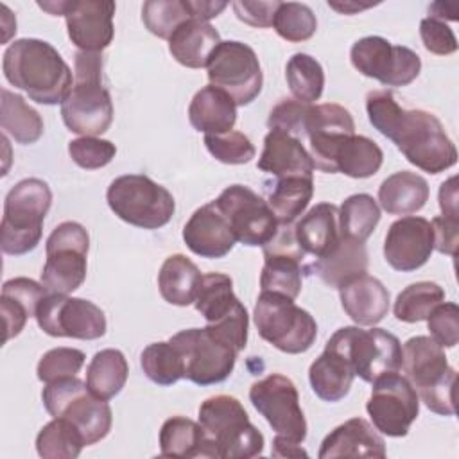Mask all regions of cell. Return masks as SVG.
Returning <instances> with one entry per match:
<instances>
[{
	"label": "cell",
	"mask_w": 459,
	"mask_h": 459,
	"mask_svg": "<svg viewBox=\"0 0 459 459\" xmlns=\"http://www.w3.org/2000/svg\"><path fill=\"white\" fill-rule=\"evenodd\" d=\"M437 199H439L441 215L459 221V213H457V178L455 176H452L450 179L441 183Z\"/></svg>",
	"instance_id": "obj_56"
},
{
	"label": "cell",
	"mask_w": 459,
	"mask_h": 459,
	"mask_svg": "<svg viewBox=\"0 0 459 459\" xmlns=\"http://www.w3.org/2000/svg\"><path fill=\"white\" fill-rule=\"evenodd\" d=\"M106 201L118 219L143 230L165 226L176 210L172 194L143 174L115 178L108 186Z\"/></svg>",
	"instance_id": "obj_9"
},
{
	"label": "cell",
	"mask_w": 459,
	"mask_h": 459,
	"mask_svg": "<svg viewBox=\"0 0 459 459\" xmlns=\"http://www.w3.org/2000/svg\"><path fill=\"white\" fill-rule=\"evenodd\" d=\"M273 455L274 457H301L308 455L303 448L301 443H294L289 439H283L280 436H274L273 439Z\"/></svg>",
	"instance_id": "obj_58"
},
{
	"label": "cell",
	"mask_w": 459,
	"mask_h": 459,
	"mask_svg": "<svg viewBox=\"0 0 459 459\" xmlns=\"http://www.w3.org/2000/svg\"><path fill=\"white\" fill-rule=\"evenodd\" d=\"M195 310L219 339L242 351L247 344L249 316L233 292V281L222 273H206L195 296Z\"/></svg>",
	"instance_id": "obj_12"
},
{
	"label": "cell",
	"mask_w": 459,
	"mask_h": 459,
	"mask_svg": "<svg viewBox=\"0 0 459 459\" xmlns=\"http://www.w3.org/2000/svg\"><path fill=\"white\" fill-rule=\"evenodd\" d=\"M111 0H68L65 18L68 38L82 52H102L115 36Z\"/></svg>",
	"instance_id": "obj_23"
},
{
	"label": "cell",
	"mask_w": 459,
	"mask_h": 459,
	"mask_svg": "<svg viewBox=\"0 0 459 459\" xmlns=\"http://www.w3.org/2000/svg\"><path fill=\"white\" fill-rule=\"evenodd\" d=\"M353 378L355 373L346 359L326 346L308 369L312 391L317 398L330 403L342 400L350 393Z\"/></svg>",
	"instance_id": "obj_34"
},
{
	"label": "cell",
	"mask_w": 459,
	"mask_h": 459,
	"mask_svg": "<svg viewBox=\"0 0 459 459\" xmlns=\"http://www.w3.org/2000/svg\"><path fill=\"white\" fill-rule=\"evenodd\" d=\"M267 192V204L278 224H292L307 210L314 195L312 178H281Z\"/></svg>",
	"instance_id": "obj_40"
},
{
	"label": "cell",
	"mask_w": 459,
	"mask_h": 459,
	"mask_svg": "<svg viewBox=\"0 0 459 459\" xmlns=\"http://www.w3.org/2000/svg\"><path fill=\"white\" fill-rule=\"evenodd\" d=\"M326 348L342 355L355 377L364 382H373L402 368V344L396 335L384 328L362 330L359 326H342L333 332Z\"/></svg>",
	"instance_id": "obj_10"
},
{
	"label": "cell",
	"mask_w": 459,
	"mask_h": 459,
	"mask_svg": "<svg viewBox=\"0 0 459 459\" xmlns=\"http://www.w3.org/2000/svg\"><path fill=\"white\" fill-rule=\"evenodd\" d=\"M434 251V231L430 221L405 215L394 221L384 240V258L394 269L411 273L427 264Z\"/></svg>",
	"instance_id": "obj_22"
},
{
	"label": "cell",
	"mask_w": 459,
	"mask_h": 459,
	"mask_svg": "<svg viewBox=\"0 0 459 459\" xmlns=\"http://www.w3.org/2000/svg\"><path fill=\"white\" fill-rule=\"evenodd\" d=\"M264 247V267L260 273V289L283 294L296 299L303 285V258L292 224H278L273 238Z\"/></svg>",
	"instance_id": "obj_20"
},
{
	"label": "cell",
	"mask_w": 459,
	"mask_h": 459,
	"mask_svg": "<svg viewBox=\"0 0 459 459\" xmlns=\"http://www.w3.org/2000/svg\"><path fill=\"white\" fill-rule=\"evenodd\" d=\"M0 95V126L4 134H9L22 145L36 143L43 134L41 115L18 93L2 88Z\"/></svg>",
	"instance_id": "obj_37"
},
{
	"label": "cell",
	"mask_w": 459,
	"mask_h": 459,
	"mask_svg": "<svg viewBox=\"0 0 459 459\" xmlns=\"http://www.w3.org/2000/svg\"><path fill=\"white\" fill-rule=\"evenodd\" d=\"M371 384L366 411L373 427L389 437L407 436L412 421L420 414V398L412 384L398 371L385 373Z\"/></svg>",
	"instance_id": "obj_17"
},
{
	"label": "cell",
	"mask_w": 459,
	"mask_h": 459,
	"mask_svg": "<svg viewBox=\"0 0 459 459\" xmlns=\"http://www.w3.org/2000/svg\"><path fill=\"white\" fill-rule=\"evenodd\" d=\"M253 407L267 420L276 436L303 443L307 437V420L299 405V394L294 382L281 375L271 373L249 387Z\"/></svg>",
	"instance_id": "obj_15"
},
{
	"label": "cell",
	"mask_w": 459,
	"mask_h": 459,
	"mask_svg": "<svg viewBox=\"0 0 459 459\" xmlns=\"http://www.w3.org/2000/svg\"><path fill=\"white\" fill-rule=\"evenodd\" d=\"M47 294L48 292L41 283L25 276L11 278L2 285L0 308L5 326L4 342L11 341L23 330L27 319L36 316L38 305Z\"/></svg>",
	"instance_id": "obj_30"
},
{
	"label": "cell",
	"mask_w": 459,
	"mask_h": 459,
	"mask_svg": "<svg viewBox=\"0 0 459 459\" xmlns=\"http://www.w3.org/2000/svg\"><path fill=\"white\" fill-rule=\"evenodd\" d=\"M339 298L346 316L360 326L380 323L387 316L391 301L385 285L366 273L344 283L339 289Z\"/></svg>",
	"instance_id": "obj_27"
},
{
	"label": "cell",
	"mask_w": 459,
	"mask_h": 459,
	"mask_svg": "<svg viewBox=\"0 0 459 459\" xmlns=\"http://www.w3.org/2000/svg\"><path fill=\"white\" fill-rule=\"evenodd\" d=\"M380 222V206L369 194H353L339 208L341 235L366 242Z\"/></svg>",
	"instance_id": "obj_43"
},
{
	"label": "cell",
	"mask_w": 459,
	"mask_h": 459,
	"mask_svg": "<svg viewBox=\"0 0 459 459\" xmlns=\"http://www.w3.org/2000/svg\"><path fill=\"white\" fill-rule=\"evenodd\" d=\"M273 27L280 38L290 43H301L310 39L317 30V20L314 11L307 4L280 2Z\"/></svg>",
	"instance_id": "obj_47"
},
{
	"label": "cell",
	"mask_w": 459,
	"mask_h": 459,
	"mask_svg": "<svg viewBox=\"0 0 459 459\" xmlns=\"http://www.w3.org/2000/svg\"><path fill=\"white\" fill-rule=\"evenodd\" d=\"M140 364L145 377L158 385H172L183 378V360L170 341L145 346L140 355Z\"/></svg>",
	"instance_id": "obj_45"
},
{
	"label": "cell",
	"mask_w": 459,
	"mask_h": 459,
	"mask_svg": "<svg viewBox=\"0 0 459 459\" xmlns=\"http://www.w3.org/2000/svg\"><path fill=\"white\" fill-rule=\"evenodd\" d=\"M41 400L52 418H66L81 430L86 446L99 443L111 430V407L106 400L93 396L77 375L48 382L41 391Z\"/></svg>",
	"instance_id": "obj_8"
},
{
	"label": "cell",
	"mask_w": 459,
	"mask_h": 459,
	"mask_svg": "<svg viewBox=\"0 0 459 459\" xmlns=\"http://www.w3.org/2000/svg\"><path fill=\"white\" fill-rule=\"evenodd\" d=\"M192 18L188 0H147L142 7L145 29L163 39H169L181 23Z\"/></svg>",
	"instance_id": "obj_46"
},
{
	"label": "cell",
	"mask_w": 459,
	"mask_h": 459,
	"mask_svg": "<svg viewBox=\"0 0 459 459\" xmlns=\"http://www.w3.org/2000/svg\"><path fill=\"white\" fill-rule=\"evenodd\" d=\"M445 301V290L436 281H416L407 285L394 301V316L403 323H420Z\"/></svg>",
	"instance_id": "obj_44"
},
{
	"label": "cell",
	"mask_w": 459,
	"mask_h": 459,
	"mask_svg": "<svg viewBox=\"0 0 459 459\" xmlns=\"http://www.w3.org/2000/svg\"><path fill=\"white\" fill-rule=\"evenodd\" d=\"M285 79L296 100L312 104L321 99L325 88V70L321 63L303 52L294 54L285 66Z\"/></svg>",
	"instance_id": "obj_42"
},
{
	"label": "cell",
	"mask_w": 459,
	"mask_h": 459,
	"mask_svg": "<svg viewBox=\"0 0 459 459\" xmlns=\"http://www.w3.org/2000/svg\"><path fill=\"white\" fill-rule=\"evenodd\" d=\"M188 7H190L194 20L208 22V20L219 16L228 7V4L226 2H210V0H188Z\"/></svg>",
	"instance_id": "obj_57"
},
{
	"label": "cell",
	"mask_w": 459,
	"mask_h": 459,
	"mask_svg": "<svg viewBox=\"0 0 459 459\" xmlns=\"http://www.w3.org/2000/svg\"><path fill=\"white\" fill-rule=\"evenodd\" d=\"M278 5H280L278 0H273V2H246V0L231 2V7L240 22H244L251 27H262V29L273 25Z\"/></svg>",
	"instance_id": "obj_54"
},
{
	"label": "cell",
	"mask_w": 459,
	"mask_h": 459,
	"mask_svg": "<svg viewBox=\"0 0 459 459\" xmlns=\"http://www.w3.org/2000/svg\"><path fill=\"white\" fill-rule=\"evenodd\" d=\"M319 459L385 457V441L364 418H351L335 427L321 443Z\"/></svg>",
	"instance_id": "obj_26"
},
{
	"label": "cell",
	"mask_w": 459,
	"mask_h": 459,
	"mask_svg": "<svg viewBox=\"0 0 459 459\" xmlns=\"http://www.w3.org/2000/svg\"><path fill=\"white\" fill-rule=\"evenodd\" d=\"M382 161L384 152L375 140L362 134H350L333 152V174L341 172L355 179L371 178L378 172Z\"/></svg>",
	"instance_id": "obj_36"
},
{
	"label": "cell",
	"mask_w": 459,
	"mask_h": 459,
	"mask_svg": "<svg viewBox=\"0 0 459 459\" xmlns=\"http://www.w3.org/2000/svg\"><path fill=\"white\" fill-rule=\"evenodd\" d=\"M215 204L226 217L237 242L265 246L278 230V221L267 201L246 185L226 186Z\"/></svg>",
	"instance_id": "obj_19"
},
{
	"label": "cell",
	"mask_w": 459,
	"mask_h": 459,
	"mask_svg": "<svg viewBox=\"0 0 459 459\" xmlns=\"http://www.w3.org/2000/svg\"><path fill=\"white\" fill-rule=\"evenodd\" d=\"M253 319L258 335L289 355L305 353L312 348L317 337V323L310 312L278 292H260Z\"/></svg>",
	"instance_id": "obj_7"
},
{
	"label": "cell",
	"mask_w": 459,
	"mask_h": 459,
	"mask_svg": "<svg viewBox=\"0 0 459 459\" xmlns=\"http://www.w3.org/2000/svg\"><path fill=\"white\" fill-rule=\"evenodd\" d=\"M169 341L181 355L183 378L197 385L224 382L235 368L238 351L210 332L208 326L181 330Z\"/></svg>",
	"instance_id": "obj_13"
},
{
	"label": "cell",
	"mask_w": 459,
	"mask_h": 459,
	"mask_svg": "<svg viewBox=\"0 0 459 459\" xmlns=\"http://www.w3.org/2000/svg\"><path fill=\"white\" fill-rule=\"evenodd\" d=\"M183 240L194 255L203 258H222L237 242L215 201L203 204L190 215L183 228Z\"/></svg>",
	"instance_id": "obj_24"
},
{
	"label": "cell",
	"mask_w": 459,
	"mask_h": 459,
	"mask_svg": "<svg viewBox=\"0 0 459 459\" xmlns=\"http://www.w3.org/2000/svg\"><path fill=\"white\" fill-rule=\"evenodd\" d=\"M256 167L262 172L281 178H312L316 165L310 152L305 149L299 138L280 131L271 129L264 138V149L258 158Z\"/></svg>",
	"instance_id": "obj_25"
},
{
	"label": "cell",
	"mask_w": 459,
	"mask_h": 459,
	"mask_svg": "<svg viewBox=\"0 0 459 459\" xmlns=\"http://www.w3.org/2000/svg\"><path fill=\"white\" fill-rule=\"evenodd\" d=\"M294 233L305 255L321 258L328 255L341 240L339 208L332 203L312 206L296 224Z\"/></svg>",
	"instance_id": "obj_29"
},
{
	"label": "cell",
	"mask_w": 459,
	"mask_h": 459,
	"mask_svg": "<svg viewBox=\"0 0 459 459\" xmlns=\"http://www.w3.org/2000/svg\"><path fill=\"white\" fill-rule=\"evenodd\" d=\"M353 68L384 86H407L421 70L420 56L403 45H393L382 36H366L351 45Z\"/></svg>",
	"instance_id": "obj_16"
},
{
	"label": "cell",
	"mask_w": 459,
	"mask_h": 459,
	"mask_svg": "<svg viewBox=\"0 0 459 459\" xmlns=\"http://www.w3.org/2000/svg\"><path fill=\"white\" fill-rule=\"evenodd\" d=\"M328 5L339 13H344V14H353L357 11H362V9H368L371 7L373 4H357V2H344V4H337V2H330L328 0Z\"/></svg>",
	"instance_id": "obj_59"
},
{
	"label": "cell",
	"mask_w": 459,
	"mask_h": 459,
	"mask_svg": "<svg viewBox=\"0 0 459 459\" xmlns=\"http://www.w3.org/2000/svg\"><path fill=\"white\" fill-rule=\"evenodd\" d=\"M188 120L199 133L222 134L231 131L237 122V104L226 91L208 84L194 95Z\"/></svg>",
	"instance_id": "obj_31"
},
{
	"label": "cell",
	"mask_w": 459,
	"mask_h": 459,
	"mask_svg": "<svg viewBox=\"0 0 459 459\" xmlns=\"http://www.w3.org/2000/svg\"><path fill=\"white\" fill-rule=\"evenodd\" d=\"M90 235L75 221L57 224L45 242L47 260L41 271V285L50 294H70L82 285L88 269Z\"/></svg>",
	"instance_id": "obj_11"
},
{
	"label": "cell",
	"mask_w": 459,
	"mask_h": 459,
	"mask_svg": "<svg viewBox=\"0 0 459 459\" xmlns=\"http://www.w3.org/2000/svg\"><path fill=\"white\" fill-rule=\"evenodd\" d=\"M366 113L371 126L389 138L414 167L439 174L457 163V149L436 115L400 108L387 90L368 93Z\"/></svg>",
	"instance_id": "obj_1"
},
{
	"label": "cell",
	"mask_w": 459,
	"mask_h": 459,
	"mask_svg": "<svg viewBox=\"0 0 459 459\" xmlns=\"http://www.w3.org/2000/svg\"><path fill=\"white\" fill-rule=\"evenodd\" d=\"M68 154L75 165L86 170L106 167L117 154L115 143L97 136H81L68 142Z\"/></svg>",
	"instance_id": "obj_50"
},
{
	"label": "cell",
	"mask_w": 459,
	"mask_h": 459,
	"mask_svg": "<svg viewBox=\"0 0 459 459\" xmlns=\"http://www.w3.org/2000/svg\"><path fill=\"white\" fill-rule=\"evenodd\" d=\"M102 52H75L74 86L61 102V118L68 131L97 136L113 122V102L102 82Z\"/></svg>",
	"instance_id": "obj_3"
},
{
	"label": "cell",
	"mask_w": 459,
	"mask_h": 459,
	"mask_svg": "<svg viewBox=\"0 0 459 459\" xmlns=\"http://www.w3.org/2000/svg\"><path fill=\"white\" fill-rule=\"evenodd\" d=\"M129 366L120 350L106 348L93 355L86 369V385L90 393L100 400L117 396L127 382Z\"/></svg>",
	"instance_id": "obj_39"
},
{
	"label": "cell",
	"mask_w": 459,
	"mask_h": 459,
	"mask_svg": "<svg viewBox=\"0 0 459 459\" xmlns=\"http://www.w3.org/2000/svg\"><path fill=\"white\" fill-rule=\"evenodd\" d=\"M303 133L308 138L316 169L333 174V152L346 136L355 134V122L351 113L339 104H310Z\"/></svg>",
	"instance_id": "obj_21"
},
{
	"label": "cell",
	"mask_w": 459,
	"mask_h": 459,
	"mask_svg": "<svg viewBox=\"0 0 459 459\" xmlns=\"http://www.w3.org/2000/svg\"><path fill=\"white\" fill-rule=\"evenodd\" d=\"M219 43L221 36L212 23L192 18L172 32L169 38V52L186 68H203Z\"/></svg>",
	"instance_id": "obj_32"
},
{
	"label": "cell",
	"mask_w": 459,
	"mask_h": 459,
	"mask_svg": "<svg viewBox=\"0 0 459 459\" xmlns=\"http://www.w3.org/2000/svg\"><path fill=\"white\" fill-rule=\"evenodd\" d=\"M430 226L434 231V249L455 256L459 242V221L439 215L430 221Z\"/></svg>",
	"instance_id": "obj_55"
},
{
	"label": "cell",
	"mask_w": 459,
	"mask_h": 459,
	"mask_svg": "<svg viewBox=\"0 0 459 459\" xmlns=\"http://www.w3.org/2000/svg\"><path fill=\"white\" fill-rule=\"evenodd\" d=\"M84 446L81 430L66 418H54L36 436V452L43 459H75Z\"/></svg>",
	"instance_id": "obj_41"
},
{
	"label": "cell",
	"mask_w": 459,
	"mask_h": 459,
	"mask_svg": "<svg viewBox=\"0 0 459 459\" xmlns=\"http://www.w3.org/2000/svg\"><path fill=\"white\" fill-rule=\"evenodd\" d=\"M429 183L423 176L409 170L391 174L378 186V203L391 215H409L420 212L429 201Z\"/></svg>",
	"instance_id": "obj_33"
},
{
	"label": "cell",
	"mask_w": 459,
	"mask_h": 459,
	"mask_svg": "<svg viewBox=\"0 0 459 459\" xmlns=\"http://www.w3.org/2000/svg\"><path fill=\"white\" fill-rule=\"evenodd\" d=\"M204 145L217 161L226 165L249 163L256 154L251 140L233 129L222 134H204Z\"/></svg>",
	"instance_id": "obj_48"
},
{
	"label": "cell",
	"mask_w": 459,
	"mask_h": 459,
	"mask_svg": "<svg viewBox=\"0 0 459 459\" xmlns=\"http://www.w3.org/2000/svg\"><path fill=\"white\" fill-rule=\"evenodd\" d=\"M2 70L9 84L45 106L61 104L74 86L68 63L48 41L38 38L14 39L4 52Z\"/></svg>",
	"instance_id": "obj_2"
},
{
	"label": "cell",
	"mask_w": 459,
	"mask_h": 459,
	"mask_svg": "<svg viewBox=\"0 0 459 459\" xmlns=\"http://www.w3.org/2000/svg\"><path fill=\"white\" fill-rule=\"evenodd\" d=\"M206 72L210 84L226 91L237 106L251 104L262 91L260 61L242 41H221L206 63Z\"/></svg>",
	"instance_id": "obj_14"
},
{
	"label": "cell",
	"mask_w": 459,
	"mask_h": 459,
	"mask_svg": "<svg viewBox=\"0 0 459 459\" xmlns=\"http://www.w3.org/2000/svg\"><path fill=\"white\" fill-rule=\"evenodd\" d=\"M160 454L163 457H206V436L199 421L172 416L160 429Z\"/></svg>",
	"instance_id": "obj_38"
},
{
	"label": "cell",
	"mask_w": 459,
	"mask_h": 459,
	"mask_svg": "<svg viewBox=\"0 0 459 459\" xmlns=\"http://www.w3.org/2000/svg\"><path fill=\"white\" fill-rule=\"evenodd\" d=\"M52 204V190L39 178L18 181L5 195L0 247L5 255H25L41 240L43 221Z\"/></svg>",
	"instance_id": "obj_6"
},
{
	"label": "cell",
	"mask_w": 459,
	"mask_h": 459,
	"mask_svg": "<svg viewBox=\"0 0 459 459\" xmlns=\"http://www.w3.org/2000/svg\"><path fill=\"white\" fill-rule=\"evenodd\" d=\"M418 398L429 411L441 416H454L455 369L448 364L445 348L429 335H416L402 346V368Z\"/></svg>",
	"instance_id": "obj_5"
},
{
	"label": "cell",
	"mask_w": 459,
	"mask_h": 459,
	"mask_svg": "<svg viewBox=\"0 0 459 459\" xmlns=\"http://www.w3.org/2000/svg\"><path fill=\"white\" fill-rule=\"evenodd\" d=\"M84 360H86L84 351L77 348H66V346L52 348L47 353H43V357L39 359L36 373L41 382L48 384L65 377H75L84 366Z\"/></svg>",
	"instance_id": "obj_49"
},
{
	"label": "cell",
	"mask_w": 459,
	"mask_h": 459,
	"mask_svg": "<svg viewBox=\"0 0 459 459\" xmlns=\"http://www.w3.org/2000/svg\"><path fill=\"white\" fill-rule=\"evenodd\" d=\"M308 108L310 104H305L294 99H283L271 109L267 126L269 129H280L301 140V136H305L303 127H305Z\"/></svg>",
	"instance_id": "obj_52"
},
{
	"label": "cell",
	"mask_w": 459,
	"mask_h": 459,
	"mask_svg": "<svg viewBox=\"0 0 459 459\" xmlns=\"http://www.w3.org/2000/svg\"><path fill=\"white\" fill-rule=\"evenodd\" d=\"M305 271L319 276L328 287L341 289L344 283L368 271L366 244L342 235L339 244L328 255L305 265Z\"/></svg>",
	"instance_id": "obj_28"
},
{
	"label": "cell",
	"mask_w": 459,
	"mask_h": 459,
	"mask_svg": "<svg viewBox=\"0 0 459 459\" xmlns=\"http://www.w3.org/2000/svg\"><path fill=\"white\" fill-rule=\"evenodd\" d=\"M420 36L423 47L436 56H448L457 50V39L454 30L441 20L427 16L420 23Z\"/></svg>",
	"instance_id": "obj_53"
},
{
	"label": "cell",
	"mask_w": 459,
	"mask_h": 459,
	"mask_svg": "<svg viewBox=\"0 0 459 459\" xmlns=\"http://www.w3.org/2000/svg\"><path fill=\"white\" fill-rule=\"evenodd\" d=\"M199 423L206 436V457L249 459L264 452V434L235 396L206 398L199 405Z\"/></svg>",
	"instance_id": "obj_4"
},
{
	"label": "cell",
	"mask_w": 459,
	"mask_h": 459,
	"mask_svg": "<svg viewBox=\"0 0 459 459\" xmlns=\"http://www.w3.org/2000/svg\"><path fill=\"white\" fill-rule=\"evenodd\" d=\"M38 326L52 337L93 341L106 333V316L90 299L47 294L36 310Z\"/></svg>",
	"instance_id": "obj_18"
},
{
	"label": "cell",
	"mask_w": 459,
	"mask_h": 459,
	"mask_svg": "<svg viewBox=\"0 0 459 459\" xmlns=\"http://www.w3.org/2000/svg\"><path fill=\"white\" fill-rule=\"evenodd\" d=\"M430 337L443 348H454L459 341V307L439 303L427 317Z\"/></svg>",
	"instance_id": "obj_51"
},
{
	"label": "cell",
	"mask_w": 459,
	"mask_h": 459,
	"mask_svg": "<svg viewBox=\"0 0 459 459\" xmlns=\"http://www.w3.org/2000/svg\"><path fill=\"white\" fill-rule=\"evenodd\" d=\"M199 267L185 255H170L160 267L158 287L161 298L176 307H186L195 301L201 285Z\"/></svg>",
	"instance_id": "obj_35"
}]
</instances>
